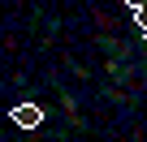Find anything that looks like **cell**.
<instances>
[{"label":"cell","instance_id":"cell-1","mask_svg":"<svg viewBox=\"0 0 147 142\" xmlns=\"http://www.w3.org/2000/svg\"><path fill=\"white\" fill-rule=\"evenodd\" d=\"M9 116H13L18 129H39V125H43V108H39V103H18Z\"/></svg>","mask_w":147,"mask_h":142},{"label":"cell","instance_id":"cell-2","mask_svg":"<svg viewBox=\"0 0 147 142\" xmlns=\"http://www.w3.org/2000/svg\"><path fill=\"white\" fill-rule=\"evenodd\" d=\"M121 5H130V13H134V22H138V30L147 35V0H121Z\"/></svg>","mask_w":147,"mask_h":142}]
</instances>
